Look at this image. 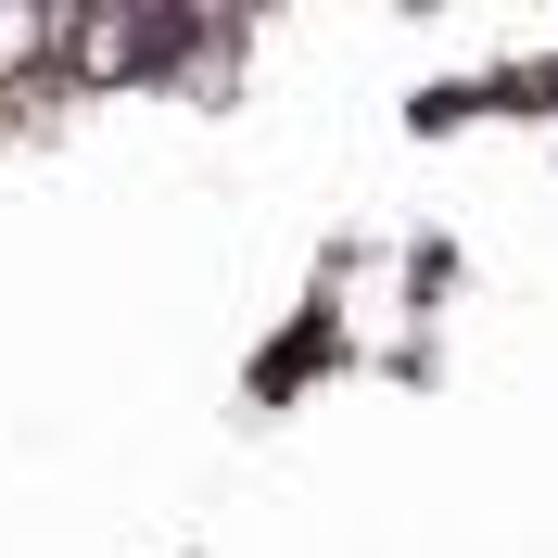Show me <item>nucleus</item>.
Here are the masks:
<instances>
[{"mask_svg":"<svg viewBox=\"0 0 558 558\" xmlns=\"http://www.w3.org/2000/svg\"><path fill=\"white\" fill-rule=\"evenodd\" d=\"M166 51H191V26H114V13L64 26V64L76 76H140V64H166Z\"/></svg>","mask_w":558,"mask_h":558,"instance_id":"obj_1","label":"nucleus"},{"mask_svg":"<svg viewBox=\"0 0 558 558\" xmlns=\"http://www.w3.org/2000/svg\"><path fill=\"white\" fill-rule=\"evenodd\" d=\"M51 64H64V13H13V0H0V102H13L26 76H51Z\"/></svg>","mask_w":558,"mask_h":558,"instance_id":"obj_2","label":"nucleus"}]
</instances>
